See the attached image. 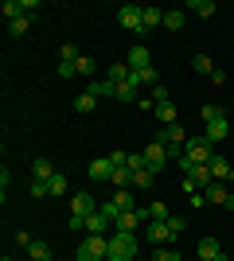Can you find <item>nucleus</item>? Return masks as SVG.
<instances>
[{"label": "nucleus", "mask_w": 234, "mask_h": 261, "mask_svg": "<svg viewBox=\"0 0 234 261\" xmlns=\"http://www.w3.org/2000/svg\"><path fill=\"white\" fill-rule=\"evenodd\" d=\"M98 211V203H94V195H86V191H78L74 199H70V215L74 218H90Z\"/></svg>", "instance_id": "obj_7"}, {"label": "nucleus", "mask_w": 234, "mask_h": 261, "mask_svg": "<svg viewBox=\"0 0 234 261\" xmlns=\"http://www.w3.org/2000/svg\"><path fill=\"white\" fill-rule=\"evenodd\" d=\"M145 160H148V168L160 175V172H164V164L172 160V156H168V144H164V141H152V144L145 148Z\"/></svg>", "instance_id": "obj_5"}, {"label": "nucleus", "mask_w": 234, "mask_h": 261, "mask_svg": "<svg viewBox=\"0 0 234 261\" xmlns=\"http://www.w3.org/2000/svg\"><path fill=\"white\" fill-rule=\"evenodd\" d=\"M28 28H32V16H20V20H8V32H12V35H23Z\"/></svg>", "instance_id": "obj_34"}, {"label": "nucleus", "mask_w": 234, "mask_h": 261, "mask_svg": "<svg viewBox=\"0 0 234 261\" xmlns=\"http://www.w3.org/2000/svg\"><path fill=\"white\" fill-rule=\"evenodd\" d=\"M59 78H78L74 63H59Z\"/></svg>", "instance_id": "obj_40"}, {"label": "nucleus", "mask_w": 234, "mask_h": 261, "mask_svg": "<svg viewBox=\"0 0 234 261\" xmlns=\"http://www.w3.org/2000/svg\"><path fill=\"white\" fill-rule=\"evenodd\" d=\"M113 187H117V191H125V187L133 184V172H129V168H117V172H113V179H110Z\"/></svg>", "instance_id": "obj_27"}, {"label": "nucleus", "mask_w": 234, "mask_h": 261, "mask_svg": "<svg viewBox=\"0 0 234 261\" xmlns=\"http://www.w3.org/2000/svg\"><path fill=\"white\" fill-rule=\"evenodd\" d=\"M141 222H145L141 211H125V215L117 218V230H129V234H133V230H141Z\"/></svg>", "instance_id": "obj_18"}, {"label": "nucleus", "mask_w": 234, "mask_h": 261, "mask_svg": "<svg viewBox=\"0 0 234 261\" xmlns=\"http://www.w3.org/2000/svg\"><path fill=\"white\" fill-rule=\"evenodd\" d=\"M211 148L215 144L207 141V137H188V144H184V156H188V160H195V164H211Z\"/></svg>", "instance_id": "obj_3"}, {"label": "nucleus", "mask_w": 234, "mask_h": 261, "mask_svg": "<svg viewBox=\"0 0 234 261\" xmlns=\"http://www.w3.org/2000/svg\"><path fill=\"white\" fill-rule=\"evenodd\" d=\"M184 20H188V16H184L179 8H164V28H168V32H179Z\"/></svg>", "instance_id": "obj_20"}, {"label": "nucleus", "mask_w": 234, "mask_h": 261, "mask_svg": "<svg viewBox=\"0 0 234 261\" xmlns=\"http://www.w3.org/2000/svg\"><path fill=\"white\" fill-rule=\"evenodd\" d=\"M86 94H90V98H113V94H117V86H113V82H110V78H94V82H90V86H86Z\"/></svg>", "instance_id": "obj_11"}, {"label": "nucleus", "mask_w": 234, "mask_h": 261, "mask_svg": "<svg viewBox=\"0 0 234 261\" xmlns=\"http://www.w3.org/2000/svg\"><path fill=\"white\" fill-rule=\"evenodd\" d=\"M125 63H129V70H133V74L148 70V66H152V59H148V47H141V43H137L133 51H129V59H125Z\"/></svg>", "instance_id": "obj_8"}, {"label": "nucleus", "mask_w": 234, "mask_h": 261, "mask_svg": "<svg viewBox=\"0 0 234 261\" xmlns=\"http://www.w3.org/2000/svg\"><path fill=\"white\" fill-rule=\"evenodd\" d=\"M219 117H226L223 106H203V121H207V125H211V121H219Z\"/></svg>", "instance_id": "obj_35"}, {"label": "nucleus", "mask_w": 234, "mask_h": 261, "mask_svg": "<svg viewBox=\"0 0 234 261\" xmlns=\"http://www.w3.org/2000/svg\"><path fill=\"white\" fill-rule=\"evenodd\" d=\"M226 133H230V125H226V117H219V121H211V125H207V133H203V137H207L211 144H219V141H226Z\"/></svg>", "instance_id": "obj_14"}, {"label": "nucleus", "mask_w": 234, "mask_h": 261, "mask_svg": "<svg viewBox=\"0 0 234 261\" xmlns=\"http://www.w3.org/2000/svg\"><path fill=\"white\" fill-rule=\"evenodd\" d=\"M32 172H35V179H43V184H47V179L55 175V164H51V160H43V156H39V160H35V168H32Z\"/></svg>", "instance_id": "obj_24"}, {"label": "nucleus", "mask_w": 234, "mask_h": 261, "mask_svg": "<svg viewBox=\"0 0 234 261\" xmlns=\"http://www.w3.org/2000/svg\"><path fill=\"white\" fill-rule=\"evenodd\" d=\"M156 23H164V8H145V32Z\"/></svg>", "instance_id": "obj_32"}, {"label": "nucleus", "mask_w": 234, "mask_h": 261, "mask_svg": "<svg viewBox=\"0 0 234 261\" xmlns=\"http://www.w3.org/2000/svg\"><path fill=\"white\" fill-rule=\"evenodd\" d=\"M152 101H156V106H160V101H168V90H164V82H160V86H152Z\"/></svg>", "instance_id": "obj_41"}, {"label": "nucleus", "mask_w": 234, "mask_h": 261, "mask_svg": "<svg viewBox=\"0 0 234 261\" xmlns=\"http://www.w3.org/2000/svg\"><path fill=\"white\" fill-rule=\"evenodd\" d=\"M141 218H148V222H168V203H160V199H156V203H148L145 211H141Z\"/></svg>", "instance_id": "obj_13"}, {"label": "nucleus", "mask_w": 234, "mask_h": 261, "mask_svg": "<svg viewBox=\"0 0 234 261\" xmlns=\"http://www.w3.org/2000/svg\"><path fill=\"white\" fill-rule=\"evenodd\" d=\"M47 191H51V195H67V175H51V179H47Z\"/></svg>", "instance_id": "obj_29"}, {"label": "nucleus", "mask_w": 234, "mask_h": 261, "mask_svg": "<svg viewBox=\"0 0 234 261\" xmlns=\"http://www.w3.org/2000/svg\"><path fill=\"white\" fill-rule=\"evenodd\" d=\"M117 23H121V28H129V32H145V8H137V4L117 8Z\"/></svg>", "instance_id": "obj_4"}, {"label": "nucleus", "mask_w": 234, "mask_h": 261, "mask_svg": "<svg viewBox=\"0 0 234 261\" xmlns=\"http://www.w3.org/2000/svg\"><path fill=\"white\" fill-rule=\"evenodd\" d=\"M94 106H98V98H90V94H78V98H74L78 113H94Z\"/></svg>", "instance_id": "obj_31"}, {"label": "nucleus", "mask_w": 234, "mask_h": 261, "mask_svg": "<svg viewBox=\"0 0 234 261\" xmlns=\"http://www.w3.org/2000/svg\"><path fill=\"white\" fill-rule=\"evenodd\" d=\"M74 70H78V74H94V59H86V55H78Z\"/></svg>", "instance_id": "obj_37"}, {"label": "nucleus", "mask_w": 234, "mask_h": 261, "mask_svg": "<svg viewBox=\"0 0 234 261\" xmlns=\"http://www.w3.org/2000/svg\"><path fill=\"white\" fill-rule=\"evenodd\" d=\"M152 113L160 117V125H164V129H168V125H176V106H172V101H160Z\"/></svg>", "instance_id": "obj_19"}, {"label": "nucleus", "mask_w": 234, "mask_h": 261, "mask_svg": "<svg viewBox=\"0 0 234 261\" xmlns=\"http://www.w3.org/2000/svg\"><path fill=\"white\" fill-rule=\"evenodd\" d=\"M148 242H152V246H164V242H176V234H172V230H168V222H148Z\"/></svg>", "instance_id": "obj_9"}, {"label": "nucleus", "mask_w": 234, "mask_h": 261, "mask_svg": "<svg viewBox=\"0 0 234 261\" xmlns=\"http://www.w3.org/2000/svg\"><path fill=\"white\" fill-rule=\"evenodd\" d=\"M59 63H78V51H74V43H63V51H59Z\"/></svg>", "instance_id": "obj_36"}, {"label": "nucleus", "mask_w": 234, "mask_h": 261, "mask_svg": "<svg viewBox=\"0 0 234 261\" xmlns=\"http://www.w3.org/2000/svg\"><path fill=\"white\" fill-rule=\"evenodd\" d=\"M113 172H117V168H113V160H110V156H98V160H94V164L86 168V175L94 179V184H106V179H113Z\"/></svg>", "instance_id": "obj_6"}, {"label": "nucleus", "mask_w": 234, "mask_h": 261, "mask_svg": "<svg viewBox=\"0 0 234 261\" xmlns=\"http://www.w3.org/2000/svg\"><path fill=\"white\" fill-rule=\"evenodd\" d=\"M191 66H195L199 74H215V63L207 59V55H195V59H191Z\"/></svg>", "instance_id": "obj_33"}, {"label": "nucleus", "mask_w": 234, "mask_h": 261, "mask_svg": "<svg viewBox=\"0 0 234 261\" xmlns=\"http://www.w3.org/2000/svg\"><path fill=\"white\" fill-rule=\"evenodd\" d=\"M168 230H172V234L179 238V234H184V218H168Z\"/></svg>", "instance_id": "obj_44"}, {"label": "nucleus", "mask_w": 234, "mask_h": 261, "mask_svg": "<svg viewBox=\"0 0 234 261\" xmlns=\"http://www.w3.org/2000/svg\"><path fill=\"white\" fill-rule=\"evenodd\" d=\"M47 195H51L47 184H43V179H35V184H32V199H47Z\"/></svg>", "instance_id": "obj_39"}, {"label": "nucleus", "mask_w": 234, "mask_h": 261, "mask_svg": "<svg viewBox=\"0 0 234 261\" xmlns=\"http://www.w3.org/2000/svg\"><path fill=\"white\" fill-rule=\"evenodd\" d=\"M74 257L78 261H106V257H110V238H101V234H86V242L78 246Z\"/></svg>", "instance_id": "obj_2"}, {"label": "nucleus", "mask_w": 234, "mask_h": 261, "mask_svg": "<svg viewBox=\"0 0 234 261\" xmlns=\"http://www.w3.org/2000/svg\"><path fill=\"white\" fill-rule=\"evenodd\" d=\"M113 203H117L121 211H129V207H133V195H129V187H125V191H117V195H113Z\"/></svg>", "instance_id": "obj_38"}, {"label": "nucleus", "mask_w": 234, "mask_h": 261, "mask_svg": "<svg viewBox=\"0 0 234 261\" xmlns=\"http://www.w3.org/2000/svg\"><path fill=\"white\" fill-rule=\"evenodd\" d=\"M207 168H211V179H219V184H223V179H230V164H226V156H211V164H207Z\"/></svg>", "instance_id": "obj_15"}, {"label": "nucleus", "mask_w": 234, "mask_h": 261, "mask_svg": "<svg viewBox=\"0 0 234 261\" xmlns=\"http://www.w3.org/2000/svg\"><path fill=\"white\" fill-rule=\"evenodd\" d=\"M137 86H160V74H156V66H148V70H141V74H133Z\"/></svg>", "instance_id": "obj_25"}, {"label": "nucleus", "mask_w": 234, "mask_h": 261, "mask_svg": "<svg viewBox=\"0 0 234 261\" xmlns=\"http://www.w3.org/2000/svg\"><path fill=\"white\" fill-rule=\"evenodd\" d=\"M0 261H12V257H0Z\"/></svg>", "instance_id": "obj_46"}, {"label": "nucleus", "mask_w": 234, "mask_h": 261, "mask_svg": "<svg viewBox=\"0 0 234 261\" xmlns=\"http://www.w3.org/2000/svg\"><path fill=\"white\" fill-rule=\"evenodd\" d=\"M106 226H110V218L101 215V211H94V215L86 218V230H90V234H101V230H106Z\"/></svg>", "instance_id": "obj_26"}, {"label": "nucleus", "mask_w": 234, "mask_h": 261, "mask_svg": "<svg viewBox=\"0 0 234 261\" xmlns=\"http://www.w3.org/2000/svg\"><path fill=\"white\" fill-rule=\"evenodd\" d=\"M98 211H101V215H106V218H110L113 226H117V218H121V215H125V211H121V207H117V203H113V199H106V203H101V207H98Z\"/></svg>", "instance_id": "obj_28"}, {"label": "nucleus", "mask_w": 234, "mask_h": 261, "mask_svg": "<svg viewBox=\"0 0 234 261\" xmlns=\"http://www.w3.org/2000/svg\"><path fill=\"white\" fill-rule=\"evenodd\" d=\"M152 179H156L152 168H145V172H133V187H141V191H145V187H152Z\"/></svg>", "instance_id": "obj_30"}, {"label": "nucleus", "mask_w": 234, "mask_h": 261, "mask_svg": "<svg viewBox=\"0 0 234 261\" xmlns=\"http://www.w3.org/2000/svg\"><path fill=\"white\" fill-rule=\"evenodd\" d=\"M137 257V234H129V230H117L110 238V257L106 261H133Z\"/></svg>", "instance_id": "obj_1"}, {"label": "nucleus", "mask_w": 234, "mask_h": 261, "mask_svg": "<svg viewBox=\"0 0 234 261\" xmlns=\"http://www.w3.org/2000/svg\"><path fill=\"white\" fill-rule=\"evenodd\" d=\"M129 74H133V70H129V63H113L110 70H106V78H110L113 86H121V82H129Z\"/></svg>", "instance_id": "obj_17"}, {"label": "nucleus", "mask_w": 234, "mask_h": 261, "mask_svg": "<svg viewBox=\"0 0 234 261\" xmlns=\"http://www.w3.org/2000/svg\"><path fill=\"white\" fill-rule=\"evenodd\" d=\"M223 253V246H219V238H203L199 246H195V261H215Z\"/></svg>", "instance_id": "obj_10"}, {"label": "nucleus", "mask_w": 234, "mask_h": 261, "mask_svg": "<svg viewBox=\"0 0 234 261\" xmlns=\"http://www.w3.org/2000/svg\"><path fill=\"white\" fill-rule=\"evenodd\" d=\"M226 211H234V195H230V199H226Z\"/></svg>", "instance_id": "obj_45"}, {"label": "nucleus", "mask_w": 234, "mask_h": 261, "mask_svg": "<svg viewBox=\"0 0 234 261\" xmlns=\"http://www.w3.org/2000/svg\"><path fill=\"white\" fill-rule=\"evenodd\" d=\"M28 257H32V261H51V246L32 238V246H28Z\"/></svg>", "instance_id": "obj_22"}, {"label": "nucleus", "mask_w": 234, "mask_h": 261, "mask_svg": "<svg viewBox=\"0 0 234 261\" xmlns=\"http://www.w3.org/2000/svg\"><path fill=\"white\" fill-rule=\"evenodd\" d=\"M110 160H113V168H125V164H129V152H110Z\"/></svg>", "instance_id": "obj_42"}, {"label": "nucleus", "mask_w": 234, "mask_h": 261, "mask_svg": "<svg viewBox=\"0 0 234 261\" xmlns=\"http://www.w3.org/2000/svg\"><path fill=\"white\" fill-rule=\"evenodd\" d=\"M203 199H207V203H223V207H226V199H230V191H226V184L211 179V184L203 187Z\"/></svg>", "instance_id": "obj_12"}, {"label": "nucleus", "mask_w": 234, "mask_h": 261, "mask_svg": "<svg viewBox=\"0 0 234 261\" xmlns=\"http://www.w3.org/2000/svg\"><path fill=\"white\" fill-rule=\"evenodd\" d=\"M164 144H188V133H184V125H179V121L164 129Z\"/></svg>", "instance_id": "obj_21"}, {"label": "nucleus", "mask_w": 234, "mask_h": 261, "mask_svg": "<svg viewBox=\"0 0 234 261\" xmlns=\"http://www.w3.org/2000/svg\"><path fill=\"white\" fill-rule=\"evenodd\" d=\"M188 12H195L199 20H211V16H215L219 8H215V0H191V4H188Z\"/></svg>", "instance_id": "obj_16"}, {"label": "nucleus", "mask_w": 234, "mask_h": 261, "mask_svg": "<svg viewBox=\"0 0 234 261\" xmlns=\"http://www.w3.org/2000/svg\"><path fill=\"white\" fill-rule=\"evenodd\" d=\"M113 98L133 101V106H137V82H133V74H129V82H121V86H117V94H113Z\"/></svg>", "instance_id": "obj_23"}, {"label": "nucleus", "mask_w": 234, "mask_h": 261, "mask_svg": "<svg viewBox=\"0 0 234 261\" xmlns=\"http://www.w3.org/2000/svg\"><path fill=\"white\" fill-rule=\"evenodd\" d=\"M156 261H179L176 250H156Z\"/></svg>", "instance_id": "obj_43"}]
</instances>
